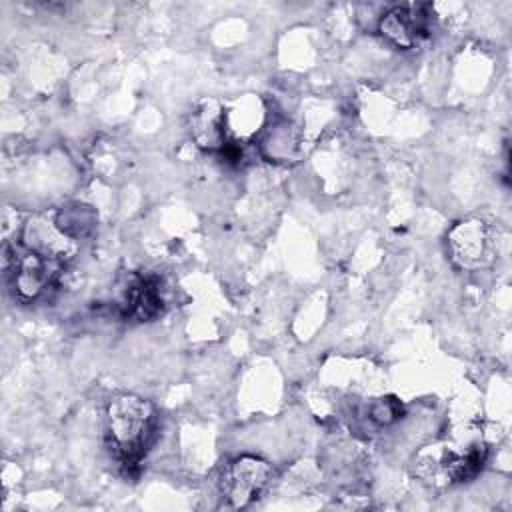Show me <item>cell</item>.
I'll use <instances>...</instances> for the list:
<instances>
[{
  "label": "cell",
  "instance_id": "obj_7",
  "mask_svg": "<svg viewBox=\"0 0 512 512\" xmlns=\"http://www.w3.org/2000/svg\"><path fill=\"white\" fill-rule=\"evenodd\" d=\"M430 10L424 4H404L386 12L378 24L380 34L394 46L408 50L430 30Z\"/></svg>",
  "mask_w": 512,
  "mask_h": 512
},
{
  "label": "cell",
  "instance_id": "obj_10",
  "mask_svg": "<svg viewBox=\"0 0 512 512\" xmlns=\"http://www.w3.org/2000/svg\"><path fill=\"white\" fill-rule=\"evenodd\" d=\"M262 154L270 160H288L294 156L298 148V138L294 134V128L288 122L266 126L260 140Z\"/></svg>",
  "mask_w": 512,
  "mask_h": 512
},
{
  "label": "cell",
  "instance_id": "obj_2",
  "mask_svg": "<svg viewBox=\"0 0 512 512\" xmlns=\"http://www.w3.org/2000/svg\"><path fill=\"white\" fill-rule=\"evenodd\" d=\"M274 480V468L268 460L242 454L230 460L220 478V490L232 508H244L258 500Z\"/></svg>",
  "mask_w": 512,
  "mask_h": 512
},
{
  "label": "cell",
  "instance_id": "obj_12",
  "mask_svg": "<svg viewBox=\"0 0 512 512\" xmlns=\"http://www.w3.org/2000/svg\"><path fill=\"white\" fill-rule=\"evenodd\" d=\"M398 414H400V404L394 398H380L370 408V418L378 424H390L398 418Z\"/></svg>",
  "mask_w": 512,
  "mask_h": 512
},
{
  "label": "cell",
  "instance_id": "obj_9",
  "mask_svg": "<svg viewBox=\"0 0 512 512\" xmlns=\"http://www.w3.org/2000/svg\"><path fill=\"white\" fill-rule=\"evenodd\" d=\"M192 140L210 152H218L226 146L224 130V106L216 98L200 100L190 112Z\"/></svg>",
  "mask_w": 512,
  "mask_h": 512
},
{
  "label": "cell",
  "instance_id": "obj_3",
  "mask_svg": "<svg viewBox=\"0 0 512 512\" xmlns=\"http://www.w3.org/2000/svg\"><path fill=\"white\" fill-rule=\"evenodd\" d=\"M20 246L58 266H64V262L78 252V240L62 230L56 220V210L30 216L22 224Z\"/></svg>",
  "mask_w": 512,
  "mask_h": 512
},
{
  "label": "cell",
  "instance_id": "obj_1",
  "mask_svg": "<svg viewBox=\"0 0 512 512\" xmlns=\"http://www.w3.org/2000/svg\"><path fill=\"white\" fill-rule=\"evenodd\" d=\"M156 408L138 394H116L106 402L104 430L110 450L124 468H134L154 442Z\"/></svg>",
  "mask_w": 512,
  "mask_h": 512
},
{
  "label": "cell",
  "instance_id": "obj_6",
  "mask_svg": "<svg viewBox=\"0 0 512 512\" xmlns=\"http://www.w3.org/2000/svg\"><path fill=\"white\" fill-rule=\"evenodd\" d=\"M162 306L164 302L156 276L128 274L118 298V310L124 318L134 322H148L160 316Z\"/></svg>",
  "mask_w": 512,
  "mask_h": 512
},
{
  "label": "cell",
  "instance_id": "obj_5",
  "mask_svg": "<svg viewBox=\"0 0 512 512\" xmlns=\"http://www.w3.org/2000/svg\"><path fill=\"white\" fill-rule=\"evenodd\" d=\"M448 252L456 266L476 270L492 258V232L480 218H466L448 232Z\"/></svg>",
  "mask_w": 512,
  "mask_h": 512
},
{
  "label": "cell",
  "instance_id": "obj_11",
  "mask_svg": "<svg viewBox=\"0 0 512 512\" xmlns=\"http://www.w3.org/2000/svg\"><path fill=\"white\" fill-rule=\"evenodd\" d=\"M56 220L62 226V230L68 236H72L74 240L84 238L96 222L90 206H82V204H74V206H66L64 210H56Z\"/></svg>",
  "mask_w": 512,
  "mask_h": 512
},
{
  "label": "cell",
  "instance_id": "obj_8",
  "mask_svg": "<svg viewBox=\"0 0 512 512\" xmlns=\"http://www.w3.org/2000/svg\"><path fill=\"white\" fill-rule=\"evenodd\" d=\"M266 128V108L256 96H242L230 108L224 106L226 146H244ZM222 152V150H220Z\"/></svg>",
  "mask_w": 512,
  "mask_h": 512
},
{
  "label": "cell",
  "instance_id": "obj_4",
  "mask_svg": "<svg viewBox=\"0 0 512 512\" xmlns=\"http://www.w3.org/2000/svg\"><path fill=\"white\" fill-rule=\"evenodd\" d=\"M62 266L52 264L26 248H4V270L22 302H32L44 294Z\"/></svg>",
  "mask_w": 512,
  "mask_h": 512
}]
</instances>
